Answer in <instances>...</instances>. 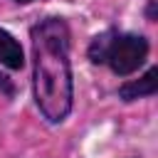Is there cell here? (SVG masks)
Here are the masks:
<instances>
[{"instance_id":"obj_4","label":"cell","mask_w":158,"mask_h":158,"mask_svg":"<svg viewBox=\"0 0 158 158\" xmlns=\"http://www.w3.org/2000/svg\"><path fill=\"white\" fill-rule=\"evenodd\" d=\"M0 64H5L10 69H20L25 64V54H22L20 42L5 30H0Z\"/></svg>"},{"instance_id":"obj_1","label":"cell","mask_w":158,"mask_h":158,"mask_svg":"<svg viewBox=\"0 0 158 158\" xmlns=\"http://www.w3.org/2000/svg\"><path fill=\"white\" fill-rule=\"evenodd\" d=\"M35 99L44 118L59 123L72 109L69 27L59 17H47L32 27Z\"/></svg>"},{"instance_id":"obj_2","label":"cell","mask_w":158,"mask_h":158,"mask_svg":"<svg viewBox=\"0 0 158 158\" xmlns=\"http://www.w3.org/2000/svg\"><path fill=\"white\" fill-rule=\"evenodd\" d=\"M89 57L96 64H109L114 74L126 77L133 74L148 57V42L141 35H116V32H104L99 35L91 47H89Z\"/></svg>"},{"instance_id":"obj_6","label":"cell","mask_w":158,"mask_h":158,"mask_svg":"<svg viewBox=\"0 0 158 158\" xmlns=\"http://www.w3.org/2000/svg\"><path fill=\"white\" fill-rule=\"evenodd\" d=\"M20 2H30V0H20Z\"/></svg>"},{"instance_id":"obj_3","label":"cell","mask_w":158,"mask_h":158,"mask_svg":"<svg viewBox=\"0 0 158 158\" xmlns=\"http://www.w3.org/2000/svg\"><path fill=\"white\" fill-rule=\"evenodd\" d=\"M158 89V69L151 67L141 79L136 81H126L121 89H118V96L123 101H133V99H141V96H153Z\"/></svg>"},{"instance_id":"obj_5","label":"cell","mask_w":158,"mask_h":158,"mask_svg":"<svg viewBox=\"0 0 158 158\" xmlns=\"http://www.w3.org/2000/svg\"><path fill=\"white\" fill-rule=\"evenodd\" d=\"M0 89H2V91H7V94L12 91V86L7 84V79H5V77H0Z\"/></svg>"}]
</instances>
